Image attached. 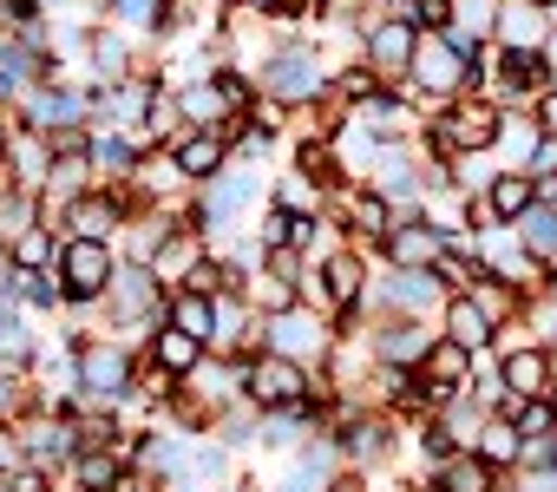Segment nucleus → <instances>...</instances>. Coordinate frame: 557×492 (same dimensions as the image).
<instances>
[{
  "label": "nucleus",
  "mask_w": 557,
  "mask_h": 492,
  "mask_svg": "<svg viewBox=\"0 0 557 492\" xmlns=\"http://www.w3.org/2000/svg\"><path fill=\"white\" fill-rule=\"evenodd\" d=\"M132 381H138V355H132V342H86V335H79L73 388H79L86 407H119V401H132Z\"/></svg>",
  "instance_id": "nucleus-1"
},
{
  "label": "nucleus",
  "mask_w": 557,
  "mask_h": 492,
  "mask_svg": "<svg viewBox=\"0 0 557 492\" xmlns=\"http://www.w3.org/2000/svg\"><path fill=\"white\" fill-rule=\"evenodd\" d=\"M256 79H262V93L275 106H315V99H329V66H322L315 40H283L262 60Z\"/></svg>",
  "instance_id": "nucleus-2"
},
{
  "label": "nucleus",
  "mask_w": 557,
  "mask_h": 492,
  "mask_svg": "<svg viewBox=\"0 0 557 492\" xmlns=\"http://www.w3.org/2000/svg\"><path fill=\"white\" fill-rule=\"evenodd\" d=\"M164 303H171V290H164L158 270H145V263H119V276H112V290H106L99 309H106L125 335H145V329L164 322Z\"/></svg>",
  "instance_id": "nucleus-3"
},
{
  "label": "nucleus",
  "mask_w": 557,
  "mask_h": 492,
  "mask_svg": "<svg viewBox=\"0 0 557 492\" xmlns=\"http://www.w3.org/2000/svg\"><path fill=\"white\" fill-rule=\"evenodd\" d=\"M309 388H315L309 361H289V355H275V348H262V355L243 361V401L256 414H283V407L309 401Z\"/></svg>",
  "instance_id": "nucleus-4"
},
{
  "label": "nucleus",
  "mask_w": 557,
  "mask_h": 492,
  "mask_svg": "<svg viewBox=\"0 0 557 492\" xmlns=\"http://www.w3.org/2000/svg\"><path fill=\"white\" fill-rule=\"evenodd\" d=\"M119 250L106 236H66L60 243V276H66V303H106V290H112V276H119Z\"/></svg>",
  "instance_id": "nucleus-5"
},
{
  "label": "nucleus",
  "mask_w": 557,
  "mask_h": 492,
  "mask_svg": "<svg viewBox=\"0 0 557 492\" xmlns=\"http://www.w3.org/2000/svg\"><path fill=\"white\" fill-rule=\"evenodd\" d=\"M262 348L289 355V361H329L335 329H329L322 316H309V303H296V309H283V316H262Z\"/></svg>",
  "instance_id": "nucleus-6"
},
{
  "label": "nucleus",
  "mask_w": 557,
  "mask_h": 492,
  "mask_svg": "<svg viewBox=\"0 0 557 492\" xmlns=\"http://www.w3.org/2000/svg\"><path fill=\"white\" fill-rule=\"evenodd\" d=\"M413 47H420V27H413V14H407V8H394V14H374V27L361 34V60H368L381 79H400V73H413Z\"/></svg>",
  "instance_id": "nucleus-7"
},
{
  "label": "nucleus",
  "mask_w": 557,
  "mask_h": 492,
  "mask_svg": "<svg viewBox=\"0 0 557 492\" xmlns=\"http://www.w3.org/2000/svg\"><path fill=\"white\" fill-rule=\"evenodd\" d=\"M453 243V230H440V223H426V217H400L394 230H387V263L394 270H433V257Z\"/></svg>",
  "instance_id": "nucleus-8"
},
{
  "label": "nucleus",
  "mask_w": 557,
  "mask_h": 492,
  "mask_svg": "<svg viewBox=\"0 0 557 492\" xmlns=\"http://www.w3.org/2000/svg\"><path fill=\"white\" fill-rule=\"evenodd\" d=\"M381 309H387V316L420 322L426 309H446V283H440L433 270H394V276H387V290H381Z\"/></svg>",
  "instance_id": "nucleus-9"
},
{
  "label": "nucleus",
  "mask_w": 557,
  "mask_h": 492,
  "mask_svg": "<svg viewBox=\"0 0 557 492\" xmlns=\"http://www.w3.org/2000/svg\"><path fill=\"white\" fill-rule=\"evenodd\" d=\"M335 446H342V459H355V466H381L387 453H394V433H387V420L381 414H342V427H335Z\"/></svg>",
  "instance_id": "nucleus-10"
},
{
  "label": "nucleus",
  "mask_w": 557,
  "mask_h": 492,
  "mask_svg": "<svg viewBox=\"0 0 557 492\" xmlns=\"http://www.w3.org/2000/svg\"><path fill=\"white\" fill-rule=\"evenodd\" d=\"M550 374H557V355L550 348H511L498 361V388L511 401H531V394H550Z\"/></svg>",
  "instance_id": "nucleus-11"
},
{
  "label": "nucleus",
  "mask_w": 557,
  "mask_h": 492,
  "mask_svg": "<svg viewBox=\"0 0 557 492\" xmlns=\"http://www.w3.org/2000/svg\"><path fill=\"white\" fill-rule=\"evenodd\" d=\"M550 73H557L550 53H537V47H505V53H498V86H505L511 99H537L544 86H557Z\"/></svg>",
  "instance_id": "nucleus-12"
},
{
  "label": "nucleus",
  "mask_w": 557,
  "mask_h": 492,
  "mask_svg": "<svg viewBox=\"0 0 557 492\" xmlns=\"http://www.w3.org/2000/svg\"><path fill=\"white\" fill-rule=\"evenodd\" d=\"M440 125L453 132V145H459V151H492V145L505 138V119H498L485 99H459V106H453Z\"/></svg>",
  "instance_id": "nucleus-13"
},
{
  "label": "nucleus",
  "mask_w": 557,
  "mask_h": 492,
  "mask_svg": "<svg viewBox=\"0 0 557 492\" xmlns=\"http://www.w3.org/2000/svg\"><path fill=\"white\" fill-rule=\"evenodd\" d=\"M177 112H184V125H197V132H216V125H230V119H236V106L223 99L216 73H197L190 86H177Z\"/></svg>",
  "instance_id": "nucleus-14"
},
{
  "label": "nucleus",
  "mask_w": 557,
  "mask_h": 492,
  "mask_svg": "<svg viewBox=\"0 0 557 492\" xmlns=\"http://www.w3.org/2000/svg\"><path fill=\"white\" fill-rule=\"evenodd\" d=\"M433 342H440V335H426L420 322H407V316H387V329L374 335V355H381L387 368H420V361L433 355Z\"/></svg>",
  "instance_id": "nucleus-15"
},
{
  "label": "nucleus",
  "mask_w": 557,
  "mask_h": 492,
  "mask_svg": "<svg viewBox=\"0 0 557 492\" xmlns=\"http://www.w3.org/2000/svg\"><path fill=\"white\" fill-rule=\"evenodd\" d=\"M171 158H177V171H184L190 184H210V177L230 164V138H223V132H190V138L171 145Z\"/></svg>",
  "instance_id": "nucleus-16"
},
{
  "label": "nucleus",
  "mask_w": 557,
  "mask_h": 492,
  "mask_svg": "<svg viewBox=\"0 0 557 492\" xmlns=\"http://www.w3.org/2000/svg\"><path fill=\"white\" fill-rule=\"evenodd\" d=\"M433 492H498V466L485 453H453V459H440Z\"/></svg>",
  "instance_id": "nucleus-17"
},
{
  "label": "nucleus",
  "mask_w": 557,
  "mask_h": 492,
  "mask_svg": "<svg viewBox=\"0 0 557 492\" xmlns=\"http://www.w3.org/2000/svg\"><path fill=\"white\" fill-rule=\"evenodd\" d=\"M394 223H400V217H394V197H387V190H374V184H368V190H355V197H348V230H355L361 243H387V230H394Z\"/></svg>",
  "instance_id": "nucleus-18"
},
{
  "label": "nucleus",
  "mask_w": 557,
  "mask_h": 492,
  "mask_svg": "<svg viewBox=\"0 0 557 492\" xmlns=\"http://www.w3.org/2000/svg\"><path fill=\"white\" fill-rule=\"evenodd\" d=\"M164 322H177L184 335H197V342L210 348V342H216V296H203V290H171Z\"/></svg>",
  "instance_id": "nucleus-19"
},
{
  "label": "nucleus",
  "mask_w": 557,
  "mask_h": 492,
  "mask_svg": "<svg viewBox=\"0 0 557 492\" xmlns=\"http://www.w3.org/2000/svg\"><path fill=\"white\" fill-rule=\"evenodd\" d=\"M315 276H322V290H329V309H361V257L355 250H335L329 263H315Z\"/></svg>",
  "instance_id": "nucleus-20"
},
{
  "label": "nucleus",
  "mask_w": 557,
  "mask_h": 492,
  "mask_svg": "<svg viewBox=\"0 0 557 492\" xmlns=\"http://www.w3.org/2000/svg\"><path fill=\"white\" fill-rule=\"evenodd\" d=\"M151 361H158L164 374H177V381H184V374L203 361V342H197V335H184L177 322H158V329H151Z\"/></svg>",
  "instance_id": "nucleus-21"
},
{
  "label": "nucleus",
  "mask_w": 557,
  "mask_h": 492,
  "mask_svg": "<svg viewBox=\"0 0 557 492\" xmlns=\"http://www.w3.org/2000/svg\"><path fill=\"white\" fill-rule=\"evenodd\" d=\"M498 40H505V47H537V53H544V40H550L544 8H531V0H505V8H498Z\"/></svg>",
  "instance_id": "nucleus-22"
},
{
  "label": "nucleus",
  "mask_w": 557,
  "mask_h": 492,
  "mask_svg": "<svg viewBox=\"0 0 557 492\" xmlns=\"http://www.w3.org/2000/svg\"><path fill=\"white\" fill-rule=\"evenodd\" d=\"M485 204H492V217H498V223H518V217L537 204V184H531V171H498V177L485 184Z\"/></svg>",
  "instance_id": "nucleus-23"
},
{
  "label": "nucleus",
  "mask_w": 557,
  "mask_h": 492,
  "mask_svg": "<svg viewBox=\"0 0 557 492\" xmlns=\"http://www.w3.org/2000/svg\"><path fill=\"white\" fill-rule=\"evenodd\" d=\"M420 374H426L440 394H453V388H472V381H466V374H472V348H459L453 335H440V342H433V355L420 361Z\"/></svg>",
  "instance_id": "nucleus-24"
},
{
  "label": "nucleus",
  "mask_w": 557,
  "mask_h": 492,
  "mask_svg": "<svg viewBox=\"0 0 557 492\" xmlns=\"http://www.w3.org/2000/svg\"><path fill=\"white\" fill-rule=\"evenodd\" d=\"M60 243H66V236H53V223L40 217V223L14 230V243H8V257H14L21 270H53V263H60Z\"/></svg>",
  "instance_id": "nucleus-25"
},
{
  "label": "nucleus",
  "mask_w": 557,
  "mask_h": 492,
  "mask_svg": "<svg viewBox=\"0 0 557 492\" xmlns=\"http://www.w3.org/2000/svg\"><path fill=\"white\" fill-rule=\"evenodd\" d=\"M125 230H132V236H125V263H145V270H151L177 223H164L158 210H138V217H125Z\"/></svg>",
  "instance_id": "nucleus-26"
},
{
  "label": "nucleus",
  "mask_w": 557,
  "mask_h": 492,
  "mask_svg": "<svg viewBox=\"0 0 557 492\" xmlns=\"http://www.w3.org/2000/svg\"><path fill=\"white\" fill-rule=\"evenodd\" d=\"M492 329H498V322H492L472 296H446V335H453L459 348H472V355H479V348L492 342Z\"/></svg>",
  "instance_id": "nucleus-27"
},
{
  "label": "nucleus",
  "mask_w": 557,
  "mask_h": 492,
  "mask_svg": "<svg viewBox=\"0 0 557 492\" xmlns=\"http://www.w3.org/2000/svg\"><path fill=\"white\" fill-rule=\"evenodd\" d=\"M66 472H73L79 492H112V479L125 472V453H112V446H79Z\"/></svg>",
  "instance_id": "nucleus-28"
},
{
  "label": "nucleus",
  "mask_w": 557,
  "mask_h": 492,
  "mask_svg": "<svg viewBox=\"0 0 557 492\" xmlns=\"http://www.w3.org/2000/svg\"><path fill=\"white\" fill-rule=\"evenodd\" d=\"M511 230L524 236V250H531V257L557 263V204H544V197H537V204H531V210H524Z\"/></svg>",
  "instance_id": "nucleus-29"
},
{
  "label": "nucleus",
  "mask_w": 557,
  "mask_h": 492,
  "mask_svg": "<svg viewBox=\"0 0 557 492\" xmlns=\"http://www.w3.org/2000/svg\"><path fill=\"white\" fill-rule=\"evenodd\" d=\"M86 53H92V73H99L106 86H119V79H132V47H125V34H112V27H99V34L86 40Z\"/></svg>",
  "instance_id": "nucleus-30"
},
{
  "label": "nucleus",
  "mask_w": 557,
  "mask_h": 492,
  "mask_svg": "<svg viewBox=\"0 0 557 492\" xmlns=\"http://www.w3.org/2000/svg\"><path fill=\"white\" fill-rule=\"evenodd\" d=\"M433 276L446 283V296H472V283L485 276V263H479V250H453V243H446V250L433 257Z\"/></svg>",
  "instance_id": "nucleus-31"
},
{
  "label": "nucleus",
  "mask_w": 557,
  "mask_h": 492,
  "mask_svg": "<svg viewBox=\"0 0 557 492\" xmlns=\"http://www.w3.org/2000/svg\"><path fill=\"white\" fill-rule=\"evenodd\" d=\"M243 296L256 303V316H283V309L302 303V283H289V276H275V270H269V276H249Z\"/></svg>",
  "instance_id": "nucleus-32"
},
{
  "label": "nucleus",
  "mask_w": 557,
  "mask_h": 492,
  "mask_svg": "<svg viewBox=\"0 0 557 492\" xmlns=\"http://www.w3.org/2000/svg\"><path fill=\"white\" fill-rule=\"evenodd\" d=\"M472 453H485L492 466H511V459H524V433L511 427V420H485L479 427V446Z\"/></svg>",
  "instance_id": "nucleus-33"
},
{
  "label": "nucleus",
  "mask_w": 557,
  "mask_h": 492,
  "mask_svg": "<svg viewBox=\"0 0 557 492\" xmlns=\"http://www.w3.org/2000/svg\"><path fill=\"white\" fill-rule=\"evenodd\" d=\"M27 361H34V335L21 329L14 309H0V368H14V374H21Z\"/></svg>",
  "instance_id": "nucleus-34"
},
{
  "label": "nucleus",
  "mask_w": 557,
  "mask_h": 492,
  "mask_svg": "<svg viewBox=\"0 0 557 492\" xmlns=\"http://www.w3.org/2000/svg\"><path fill=\"white\" fill-rule=\"evenodd\" d=\"M524 171H531V184H537V197L550 204V197H557V132H544V138H537V151L524 158Z\"/></svg>",
  "instance_id": "nucleus-35"
},
{
  "label": "nucleus",
  "mask_w": 557,
  "mask_h": 492,
  "mask_svg": "<svg viewBox=\"0 0 557 492\" xmlns=\"http://www.w3.org/2000/svg\"><path fill=\"white\" fill-rule=\"evenodd\" d=\"M275 197H283V210H302V217L322 210V184H315L309 171H302V177H283V190H275Z\"/></svg>",
  "instance_id": "nucleus-36"
},
{
  "label": "nucleus",
  "mask_w": 557,
  "mask_h": 492,
  "mask_svg": "<svg viewBox=\"0 0 557 492\" xmlns=\"http://www.w3.org/2000/svg\"><path fill=\"white\" fill-rule=\"evenodd\" d=\"M407 14L420 34H440V27H453V0H407Z\"/></svg>",
  "instance_id": "nucleus-37"
},
{
  "label": "nucleus",
  "mask_w": 557,
  "mask_h": 492,
  "mask_svg": "<svg viewBox=\"0 0 557 492\" xmlns=\"http://www.w3.org/2000/svg\"><path fill=\"white\" fill-rule=\"evenodd\" d=\"M21 407H27L21 374H14V368H0V420H21Z\"/></svg>",
  "instance_id": "nucleus-38"
},
{
  "label": "nucleus",
  "mask_w": 557,
  "mask_h": 492,
  "mask_svg": "<svg viewBox=\"0 0 557 492\" xmlns=\"http://www.w3.org/2000/svg\"><path fill=\"white\" fill-rule=\"evenodd\" d=\"M151 479H158V472H145V466H125V472L112 479V492H158Z\"/></svg>",
  "instance_id": "nucleus-39"
},
{
  "label": "nucleus",
  "mask_w": 557,
  "mask_h": 492,
  "mask_svg": "<svg viewBox=\"0 0 557 492\" xmlns=\"http://www.w3.org/2000/svg\"><path fill=\"white\" fill-rule=\"evenodd\" d=\"M531 119H537V132H557V86H544V93H537Z\"/></svg>",
  "instance_id": "nucleus-40"
},
{
  "label": "nucleus",
  "mask_w": 557,
  "mask_h": 492,
  "mask_svg": "<svg viewBox=\"0 0 557 492\" xmlns=\"http://www.w3.org/2000/svg\"><path fill=\"white\" fill-rule=\"evenodd\" d=\"M243 8H256V14H269V21H283V14L296 8V0H243Z\"/></svg>",
  "instance_id": "nucleus-41"
},
{
  "label": "nucleus",
  "mask_w": 557,
  "mask_h": 492,
  "mask_svg": "<svg viewBox=\"0 0 557 492\" xmlns=\"http://www.w3.org/2000/svg\"><path fill=\"white\" fill-rule=\"evenodd\" d=\"M544 290H550V303H557V263H550V283H544Z\"/></svg>",
  "instance_id": "nucleus-42"
},
{
  "label": "nucleus",
  "mask_w": 557,
  "mask_h": 492,
  "mask_svg": "<svg viewBox=\"0 0 557 492\" xmlns=\"http://www.w3.org/2000/svg\"><path fill=\"white\" fill-rule=\"evenodd\" d=\"M531 8H557V0H531Z\"/></svg>",
  "instance_id": "nucleus-43"
},
{
  "label": "nucleus",
  "mask_w": 557,
  "mask_h": 492,
  "mask_svg": "<svg viewBox=\"0 0 557 492\" xmlns=\"http://www.w3.org/2000/svg\"><path fill=\"white\" fill-rule=\"evenodd\" d=\"M86 8H112V0H86Z\"/></svg>",
  "instance_id": "nucleus-44"
},
{
  "label": "nucleus",
  "mask_w": 557,
  "mask_h": 492,
  "mask_svg": "<svg viewBox=\"0 0 557 492\" xmlns=\"http://www.w3.org/2000/svg\"><path fill=\"white\" fill-rule=\"evenodd\" d=\"M550 401H557V374H550Z\"/></svg>",
  "instance_id": "nucleus-45"
},
{
  "label": "nucleus",
  "mask_w": 557,
  "mask_h": 492,
  "mask_svg": "<svg viewBox=\"0 0 557 492\" xmlns=\"http://www.w3.org/2000/svg\"><path fill=\"white\" fill-rule=\"evenodd\" d=\"M216 492H243V485H216Z\"/></svg>",
  "instance_id": "nucleus-46"
},
{
  "label": "nucleus",
  "mask_w": 557,
  "mask_h": 492,
  "mask_svg": "<svg viewBox=\"0 0 557 492\" xmlns=\"http://www.w3.org/2000/svg\"><path fill=\"white\" fill-rule=\"evenodd\" d=\"M223 8H243V0H223Z\"/></svg>",
  "instance_id": "nucleus-47"
},
{
  "label": "nucleus",
  "mask_w": 557,
  "mask_h": 492,
  "mask_svg": "<svg viewBox=\"0 0 557 492\" xmlns=\"http://www.w3.org/2000/svg\"><path fill=\"white\" fill-rule=\"evenodd\" d=\"M550 355H557V342H550Z\"/></svg>",
  "instance_id": "nucleus-48"
}]
</instances>
